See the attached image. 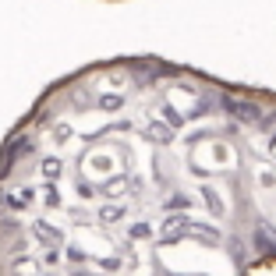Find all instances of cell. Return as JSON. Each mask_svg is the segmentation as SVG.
Instances as JSON below:
<instances>
[{
    "instance_id": "cell-1",
    "label": "cell",
    "mask_w": 276,
    "mask_h": 276,
    "mask_svg": "<svg viewBox=\"0 0 276 276\" xmlns=\"http://www.w3.org/2000/svg\"><path fill=\"white\" fill-rule=\"evenodd\" d=\"M276 269V89L156 53L43 85L0 138V276Z\"/></svg>"
},
{
    "instance_id": "cell-2",
    "label": "cell",
    "mask_w": 276,
    "mask_h": 276,
    "mask_svg": "<svg viewBox=\"0 0 276 276\" xmlns=\"http://www.w3.org/2000/svg\"><path fill=\"white\" fill-rule=\"evenodd\" d=\"M103 4H124V0H103Z\"/></svg>"
}]
</instances>
